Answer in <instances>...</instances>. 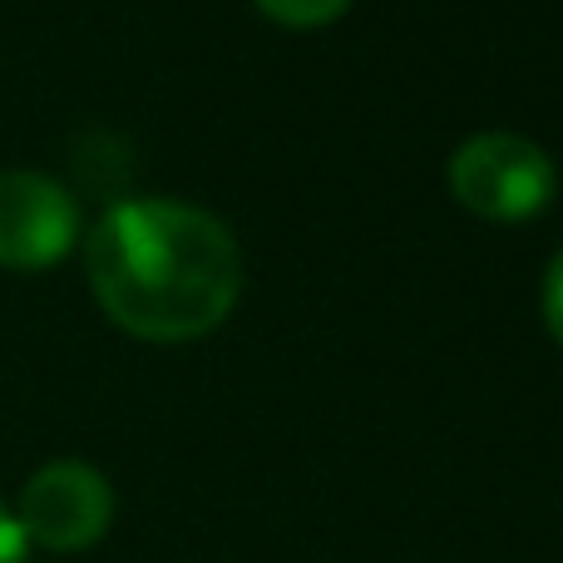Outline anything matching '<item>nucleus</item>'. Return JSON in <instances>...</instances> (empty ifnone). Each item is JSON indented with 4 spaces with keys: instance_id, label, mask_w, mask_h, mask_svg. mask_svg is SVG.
I'll list each match as a JSON object with an SVG mask.
<instances>
[{
    "instance_id": "obj_6",
    "label": "nucleus",
    "mask_w": 563,
    "mask_h": 563,
    "mask_svg": "<svg viewBox=\"0 0 563 563\" xmlns=\"http://www.w3.org/2000/svg\"><path fill=\"white\" fill-rule=\"evenodd\" d=\"M544 321H549V331H554V341L563 346V247L554 253V263H549V273H544Z\"/></svg>"
},
{
    "instance_id": "obj_3",
    "label": "nucleus",
    "mask_w": 563,
    "mask_h": 563,
    "mask_svg": "<svg viewBox=\"0 0 563 563\" xmlns=\"http://www.w3.org/2000/svg\"><path fill=\"white\" fill-rule=\"evenodd\" d=\"M15 519L30 544L49 549V554H79L109 534L114 489L85 460H49L45 470L25 479Z\"/></svg>"
},
{
    "instance_id": "obj_5",
    "label": "nucleus",
    "mask_w": 563,
    "mask_h": 563,
    "mask_svg": "<svg viewBox=\"0 0 563 563\" xmlns=\"http://www.w3.org/2000/svg\"><path fill=\"white\" fill-rule=\"evenodd\" d=\"M351 0H257L263 15H273L277 25L287 30H317V25H331L336 15H346Z\"/></svg>"
},
{
    "instance_id": "obj_2",
    "label": "nucleus",
    "mask_w": 563,
    "mask_h": 563,
    "mask_svg": "<svg viewBox=\"0 0 563 563\" xmlns=\"http://www.w3.org/2000/svg\"><path fill=\"white\" fill-rule=\"evenodd\" d=\"M559 168L525 134H475L450 154V194L489 223H525L554 203Z\"/></svg>"
},
{
    "instance_id": "obj_7",
    "label": "nucleus",
    "mask_w": 563,
    "mask_h": 563,
    "mask_svg": "<svg viewBox=\"0 0 563 563\" xmlns=\"http://www.w3.org/2000/svg\"><path fill=\"white\" fill-rule=\"evenodd\" d=\"M25 559H30V539L20 529L15 509L0 499V563H25Z\"/></svg>"
},
{
    "instance_id": "obj_4",
    "label": "nucleus",
    "mask_w": 563,
    "mask_h": 563,
    "mask_svg": "<svg viewBox=\"0 0 563 563\" xmlns=\"http://www.w3.org/2000/svg\"><path fill=\"white\" fill-rule=\"evenodd\" d=\"M79 238V203L69 188L35 168L0 174V267H55Z\"/></svg>"
},
{
    "instance_id": "obj_1",
    "label": "nucleus",
    "mask_w": 563,
    "mask_h": 563,
    "mask_svg": "<svg viewBox=\"0 0 563 563\" xmlns=\"http://www.w3.org/2000/svg\"><path fill=\"white\" fill-rule=\"evenodd\" d=\"M99 307L144 341L208 336L243 291V253L223 218L174 198L114 203L85 243Z\"/></svg>"
}]
</instances>
